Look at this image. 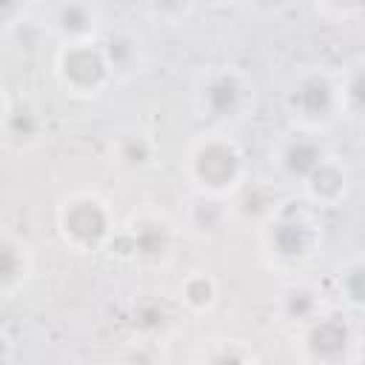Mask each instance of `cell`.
Masks as SVG:
<instances>
[{"label":"cell","mask_w":365,"mask_h":365,"mask_svg":"<svg viewBox=\"0 0 365 365\" xmlns=\"http://www.w3.org/2000/svg\"><path fill=\"white\" fill-rule=\"evenodd\" d=\"M182 177L191 191L231 200L248 180V157L242 143L222 128H205L188 140L182 151Z\"/></svg>","instance_id":"1"},{"label":"cell","mask_w":365,"mask_h":365,"mask_svg":"<svg viewBox=\"0 0 365 365\" xmlns=\"http://www.w3.org/2000/svg\"><path fill=\"white\" fill-rule=\"evenodd\" d=\"M259 103L257 77L240 63H211L191 86V106L208 128H234L254 114Z\"/></svg>","instance_id":"2"},{"label":"cell","mask_w":365,"mask_h":365,"mask_svg":"<svg viewBox=\"0 0 365 365\" xmlns=\"http://www.w3.org/2000/svg\"><path fill=\"white\" fill-rule=\"evenodd\" d=\"M54 228L60 242L74 254H97L111 248L120 222L111 202L88 188H77L60 197L54 208Z\"/></svg>","instance_id":"3"},{"label":"cell","mask_w":365,"mask_h":365,"mask_svg":"<svg viewBox=\"0 0 365 365\" xmlns=\"http://www.w3.org/2000/svg\"><path fill=\"white\" fill-rule=\"evenodd\" d=\"M259 245L265 259L279 271H299L319 254L322 228L305 202H282L279 211L259 228Z\"/></svg>","instance_id":"4"},{"label":"cell","mask_w":365,"mask_h":365,"mask_svg":"<svg viewBox=\"0 0 365 365\" xmlns=\"http://www.w3.org/2000/svg\"><path fill=\"white\" fill-rule=\"evenodd\" d=\"M282 106L294 128H305L314 134L328 131L342 120L336 74L322 66H308L291 74L282 91Z\"/></svg>","instance_id":"5"},{"label":"cell","mask_w":365,"mask_h":365,"mask_svg":"<svg viewBox=\"0 0 365 365\" xmlns=\"http://www.w3.org/2000/svg\"><path fill=\"white\" fill-rule=\"evenodd\" d=\"M177 237L180 231L165 211L154 205H143L131 211V217L120 225L111 251H117L123 259L140 268H165L174 259Z\"/></svg>","instance_id":"6"},{"label":"cell","mask_w":365,"mask_h":365,"mask_svg":"<svg viewBox=\"0 0 365 365\" xmlns=\"http://www.w3.org/2000/svg\"><path fill=\"white\" fill-rule=\"evenodd\" d=\"M51 71L60 88L77 100H97L114 86V74L97 40L57 43L54 57H51Z\"/></svg>","instance_id":"7"},{"label":"cell","mask_w":365,"mask_h":365,"mask_svg":"<svg viewBox=\"0 0 365 365\" xmlns=\"http://www.w3.org/2000/svg\"><path fill=\"white\" fill-rule=\"evenodd\" d=\"M297 348L305 365H351L359 351L356 325L348 314L328 308L319 319L297 331Z\"/></svg>","instance_id":"8"},{"label":"cell","mask_w":365,"mask_h":365,"mask_svg":"<svg viewBox=\"0 0 365 365\" xmlns=\"http://www.w3.org/2000/svg\"><path fill=\"white\" fill-rule=\"evenodd\" d=\"M328 151L331 148L325 145L322 134L288 125L271 145V168L279 182L302 185L305 177L328 157Z\"/></svg>","instance_id":"9"},{"label":"cell","mask_w":365,"mask_h":365,"mask_svg":"<svg viewBox=\"0 0 365 365\" xmlns=\"http://www.w3.org/2000/svg\"><path fill=\"white\" fill-rule=\"evenodd\" d=\"M103 9L97 3H80V0H66L57 6L46 9V31L54 34L57 43H88L100 40L106 29Z\"/></svg>","instance_id":"10"},{"label":"cell","mask_w":365,"mask_h":365,"mask_svg":"<svg viewBox=\"0 0 365 365\" xmlns=\"http://www.w3.org/2000/svg\"><path fill=\"white\" fill-rule=\"evenodd\" d=\"M351 188H354V171L334 151H328V157L299 185L302 202L314 205V208H336V205H342L351 197Z\"/></svg>","instance_id":"11"},{"label":"cell","mask_w":365,"mask_h":365,"mask_svg":"<svg viewBox=\"0 0 365 365\" xmlns=\"http://www.w3.org/2000/svg\"><path fill=\"white\" fill-rule=\"evenodd\" d=\"M328 308H331L328 294L314 279H302V277L285 282L274 299V311H277L279 322H285L297 331L311 325L314 319H319Z\"/></svg>","instance_id":"12"},{"label":"cell","mask_w":365,"mask_h":365,"mask_svg":"<svg viewBox=\"0 0 365 365\" xmlns=\"http://www.w3.org/2000/svg\"><path fill=\"white\" fill-rule=\"evenodd\" d=\"M97 43H100V51H103L111 74H114V83L117 80H128V77L143 71L145 46H143V37L134 29H128V26H106Z\"/></svg>","instance_id":"13"},{"label":"cell","mask_w":365,"mask_h":365,"mask_svg":"<svg viewBox=\"0 0 365 365\" xmlns=\"http://www.w3.org/2000/svg\"><path fill=\"white\" fill-rule=\"evenodd\" d=\"M108 160L125 171H145L160 160V143L148 128L125 125L108 137Z\"/></svg>","instance_id":"14"},{"label":"cell","mask_w":365,"mask_h":365,"mask_svg":"<svg viewBox=\"0 0 365 365\" xmlns=\"http://www.w3.org/2000/svg\"><path fill=\"white\" fill-rule=\"evenodd\" d=\"M231 220H234L231 200L191 191L182 202V228L200 240H211V237L222 234Z\"/></svg>","instance_id":"15"},{"label":"cell","mask_w":365,"mask_h":365,"mask_svg":"<svg viewBox=\"0 0 365 365\" xmlns=\"http://www.w3.org/2000/svg\"><path fill=\"white\" fill-rule=\"evenodd\" d=\"M34 274V251L31 245L9 231L0 228V297H17Z\"/></svg>","instance_id":"16"},{"label":"cell","mask_w":365,"mask_h":365,"mask_svg":"<svg viewBox=\"0 0 365 365\" xmlns=\"http://www.w3.org/2000/svg\"><path fill=\"white\" fill-rule=\"evenodd\" d=\"M282 200L274 194V188L262 185V182H254L248 180L234 197H231V211H234V220H242V222H254L257 228H262L277 211H279Z\"/></svg>","instance_id":"17"},{"label":"cell","mask_w":365,"mask_h":365,"mask_svg":"<svg viewBox=\"0 0 365 365\" xmlns=\"http://www.w3.org/2000/svg\"><path fill=\"white\" fill-rule=\"evenodd\" d=\"M177 302L191 314V317H202L211 314L220 302V282L208 268H191L180 285H177Z\"/></svg>","instance_id":"18"},{"label":"cell","mask_w":365,"mask_h":365,"mask_svg":"<svg viewBox=\"0 0 365 365\" xmlns=\"http://www.w3.org/2000/svg\"><path fill=\"white\" fill-rule=\"evenodd\" d=\"M336 88H339V108L342 120L359 123L362 108H365V60L354 57L336 71Z\"/></svg>","instance_id":"19"},{"label":"cell","mask_w":365,"mask_h":365,"mask_svg":"<svg viewBox=\"0 0 365 365\" xmlns=\"http://www.w3.org/2000/svg\"><path fill=\"white\" fill-rule=\"evenodd\" d=\"M336 294L348 311H354V314L362 311V302H365V259H362V254H351L348 259H342V265L336 271Z\"/></svg>","instance_id":"20"},{"label":"cell","mask_w":365,"mask_h":365,"mask_svg":"<svg viewBox=\"0 0 365 365\" xmlns=\"http://www.w3.org/2000/svg\"><path fill=\"white\" fill-rule=\"evenodd\" d=\"M40 128H43V120L37 117L34 108H29V106H14V108H11V117H9L6 128H3V134H6L11 143H17V145H31V143H37Z\"/></svg>","instance_id":"21"},{"label":"cell","mask_w":365,"mask_h":365,"mask_svg":"<svg viewBox=\"0 0 365 365\" xmlns=\"http://www.w3.org/2000/svg\"><path fill=\"white\" fill-rule=\"evenodd\" d=\"M168 322H171V314H168V308L160 302V299H140L137 305H134V314H131V325L143 334V336H157V334H163L165 328H168Z\"/></svg>","instance_id":"22"},{"label":"cell","mask_w":365,"mask_h":365,"mask_svg":"<svg viewBox=\"0 0 365 365\" xmlns=\"http://www.w3.org/2000/svg\"><path fill=\"white\" fill-rule=\"evenodd\" d=\"M202 365H262V362L248 345L237 339H222L208 348V354L202 356Z\"/></svg>","instance_id":"23"},{"label":"cell","mask_w":365,"mask_h":365,"mask_svg":"<svg viewBox=\"0 0 365 365\" xmlns=\"http://www.w3.org/2000/svg\"><path fill=\"white\" fill-rule=\"evenodd\" d=\"M0 365H14V339L0 328Z\"/></svg>","instance_id":"24"},{"label":"cell","mask_w":365,"mask_h":365,"mask_svg":"<svg viewBox=\"0 0 365 365\" xmlns=\"http://www.w3.org/2000/svg\"><path fill=\"white\" fill-rule=\"evenodd\" d=\"M11 108H14V100L6 91V86H0V134H3L6 123H9V117H11Z\"/></svg>","instance_id":"25"}]
</instances>
